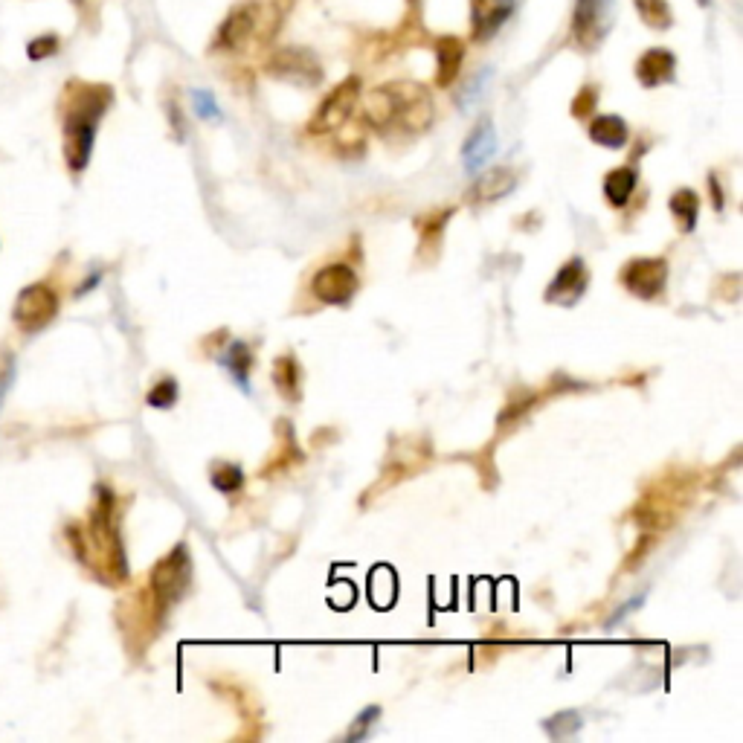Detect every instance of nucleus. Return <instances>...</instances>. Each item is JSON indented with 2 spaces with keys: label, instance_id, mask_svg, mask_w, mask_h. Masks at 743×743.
I'll return each mask as SVG.
<instances>
[{
  "label": "nucleus",
  "instance_id": "72a5a7b5",
  "mask_svg": "<svg viewBox=\"0 0 743 743\" xmlns=\"http://www.w3.org/2000/svg\"><path fill=\"white\" fill-rule=\"evenodd\" d=\"M639 604H642V595H636L633 601H627V607H622V610H619V613H616V616L610 619V625H616V622H622V619H625L627 613H633V610H636Z\"/></svg>",
  "mask_w": 743,
  "mask_h": 743
},
{
  "label": "nucleus",
  "instance_id": "ddd939ff",
  "mask_svg": "<svg viewBox=\"0 0 743 743\" xmlns=\"http://www.w3.org/2000/svg\"><path fill=\"white\" fill-rule=\"evenodd\" d=\"M514 0H471V35L476 41L494 38L511 18Z\"/></svg>",
  "mask_w": 743,
  "mask_h": 743
},
{
  "label": "nucleus",
  "instance_id": "7ed1b4c3",
  "mask_svg": "<svg viewBox=\"0 0 743 743\" xmlns=\"http://www.w3.org/2000/svg\"><path fill=\"white\" fill-rule=\"evenodd\" d=\"M189 578H192V561H189V546L178 543L160 564L151 572V595L157 604V613L166 616L180 598L189 590Z\"/></svg>",
  "mask_w": 743,
  "mask_h": 743
},
{
  "label": "nucleus",
  "instance_id": "f03ea898",
  "mask_svg": "<svg viewBox=\"0 0 743 743\" xmlns=\"http://www.w3.org/2000/svg\"><path fill=\"white\" fill-rule=\"evenodd\" d=\"M67 93H70V105L64 114V160L70 172H85L99 119L105 117L114 93L105 85H70Z\"/></svg>",
  "mask_w": 743,
  "mask_h": 743
},
{
  "label": "nucleus",
  "instance_id": "aec40b11",
  "mask_svg": "<svg viewBox=\"0 0 743 743\" xmlns=\"http://www.w3.org/2000/svg\"><path fill=\"white\" fill-rule=\"evenodd\" d=\"M299 381H302V369H299L297 357H276V363H273V384L279 387V392L288 401H299Z\"/></svg>",
  "mask_w": 743,
  "mask_h": 743
},
{
  "label": "nucleus",
  "instance_id": "6ab92c4d",
  "mask_svg": "<svg viewBox=\"0 0 743 743\" xmlns=\"http://www.w3.org/2000/svg\"><path fill=\"white\" fill-rule=\"evenodd\" d=\"M221 360V366L233 375V381H236L238 387L247 392V381H250V369H253V352H250V346L247 343H230L227 346V352L218 357Z\"/></svg>",
  "mask_w": 743,
  "mask_h": 743
},
{
  "label": "nucleus",
  "instance_id": "4468645a",
  "mask_svg": "<svg viewBox=\"0 0 743 743\" xmlns=\"http://www.w3.org/2000/svg\"><path fill=\"white\" fill-rule=\"evenodd\" d=\"M514 183H517V178H514L511 169H506V166H494V169L482 172V175L474 180V186L465 192V201H468L471 207L494 204V201L506 198L508 192L514 189Z\"/></svg>",
  "mask_w": 743,
  "mask_h": 743
},
{
  "label": "nucleus",
  "instance_id": "dca6fc26",
  "mask_svg": "<svg viewBox=\"0 0 743 743\" xmlns=\"http://www.w3.org/2000/svg\"><path fill=\"white\" fill-rule=\"evenodd\" d=\"M465 64V41L456 35H442L436 41V85L450 88Z\"/></svg>",
  "mask_w": 743,
  "mask_h": 743
},
{
  "label": "nucleus",
  "instance_id": "5701e85b",
  "mask_svg": "<svg viewBox=\"0 0 743 743\" xmlns=\"http://www.w3.org/2000/svg\"><path fill=\"white\" fill-rule=\"evenodd\" d=\"M209 476H212V485L221 494H236V491L244 488V471L238 465H230V462H218Z\"/></svg>",
  "mask_w": 743,
  "mask_h": 743
},
{
  "label": "nucleus",
  "instance_id": "b1692460",
  "mask_svg": "<svg viewBox=\"0 0 743 743\" xmlns=\"http://www.w3.org/2000/svg\"><path fill=\"white\" fill-rule=\"evenodd\" d=\"M543 729L549 732V738L555 741H564V738H572L578 729H581V714L578 712H561L549 720H543Z\"/></svg>",
  "mask_w": 743,
  "mask_h": 743
},
{
  "label": "nucleus",
  "instance_id": "bb28decb",
  "mask_svg": "<svg viewBox=\"0 0 743 743\" xmlns=\"http://www.w3.org/2000/svg\"><path fill=\"white\" fill-rule=\"evenodd\" d=\"M59 35H53V32H47V35H38L35 41L27 44V56L32 61H44L50 59V56H56L59 53Z\"/></svg>",
  "mask_w": 743,
  "mask_h": 743
},
{
  "label": "nucleus",
  "instance_id": "c85d7f7f",
  "mask_svg": "<svg viewBox=\"0 0 743 743\" xmlns=\"http://www.w3.org/2000/svg\"><path fill=\"white\" fill-rule=\"evenodd\" d=\"M15 381V355H9L6 349H0V410L6 404V395Z\"/></svg>",
  "mask_w": 743,
  "mask_h": 743
},
{
  "label": "nucleus",
  "instance_id": "f257e3e1",
  "mask_svg": "<svg viewBox=\"0 0 743 743\" xmlns=\"http://www.w3.org/2000/svg\"><path fill=\"white\" fill-rule=\"evenodd\" d=\"M433 114V96L418 82H387L363 102V119L378 134H424Z\"/></svg>",
  "mask_w": 743,
  "mask_h": 743
},
{
  "label": "nucleus",
  "instance_id": "4be33fe9",
  "mask_svg": "<svg viewBox=\"0 0 743 743\" xmlns=\"http://www.w3.org/2000/svg\"><path fill=\"white\" fill-rule=\"evenodd\" d=\"M668 207H671V215L680 221V230H683V233H691V230L697 227L700 198H697L694 189H680V192H674L671 201H668Z\"/></svg>",
  "mask_w": 743,
  "mask_h": 743
},
{
  "label": "nucleus",
  "instance_id": "393cba45",
  "mask_svg": "<svg viewBox=\"0 0 743 743\" xmlns=\"http://www.w3.org/2000/svg\"><path fill=\"white\" fill-rule=\"evenodd\" d=\"M178 395L180 387L175 378H163L160 384H154L149 389V395H146V401H149V407L154 410H172L175 404H178Z\"/></svg>",
  "mask_w": 743,
  "mask_h": 743
},
{
  "label": "nucleus",
  "instance_id": "39448f33",
  "mask_svg": "<svg viewBox=\"0 0 743 743\" xmlns=\"http://www.w3.org/2000/svg\"><path fill=\"white\" fill-rule=\"evenodd\" d=\"M265 70H268L270 79L294 85V88H317L326 76L317 53L308 47H299V44L273 50L270 59L265 61Z\"/></svg>",
  "mask_w": 743,
  "mask_h": 743
},
{
  "label": "nucleus",
  "instance_id": "f8f14e48",
  "mask_svg": "<svg viewBox=\"0 0 743 743\" xmlns=\"http://www.w3.org/2000/svg\"><path fill=\"white\" fill-rule=\"evenodd\" d=\"M677 76V56L665 47H651L636 61V79L642 88H662Z\"/></svg>",
  "mask_w": 743,
  "mask_h": 743
},
{
  "label": "nucleus",
  "instance_id": "423d86ee",
  "mask_svg": "<svg viewBox=\"0 0 743 743\" xmlns=\"http://www.w3.org/2000/svg\"><path fill=\"white\" fill-rule=\"evenodd\" d=\"M357 102H360V79L349 76L337 88H331V93L317 105L314 117L308 119V131L311 134H331V131L343 128L355 114Z\"/></svg>",
  "mask_w": 743,
  "mask_h": 743
},
{
  "label": "nucleus",
  "instance_id": "2f4dec72",
  "mask_svg": "<svg viewBox=\"0 0 743 743\" xmlns=\"http://www.w3.org/2000/svg\"><path fill=\"white\" fill-rule=\"evenodd\" d=\"M595 99H598V90L595 88H584L578 96H575V102H572V117L584 119L590 117V111L595 108Z\"/></svg>",
  "mask_w": 743,
  "mask_h": 743
},
{
  "label": "nucleus",
  "instance_id": "9b49d317",
  "mask_svg": "<svg viewBox=\"0 0 743 743\" xmlns=\"http://www.w3.org/2000/svg\"><path fill=\"white\" fill-rule=\"evenodd\" d=\"M590 285V270L584 265V259H569L564 268L555 273V279L546 288V302L552 305H575L584 297Z\"/></svg>",
  "mask_w": 743,
  "mask_h": 743
},
{
  "label": "nucleus",
  "instance_id": "a211bd4d",
  "mask_svg": "<svg viewBox=\"0 0 743 743\" xmlns=\"http://www.w3.org/2000/svg\"><path fill=\"white\" fill-rule=\"evenodd\" d=\"M636 169L633 166H619V169H613L607 178H604V195H607V201L613 204V207H625L627 201H630V195H633V189H636Z\"/></svg>",
  "mask_w": 743,
  "mask_h": 743
},
{
  "label": "nucleus",
  "instance_id": "cd10ccee",
  "mask_svg": "<svg viewBox=\"0 0 743 743\" xmlns=\"http://www.w3.org/2000/svg\"><path fill=\"white\" fill-rule=\"evenodd\" d=\"M447 218H450V209H445V212H430V215H424L421 221H416L418 230H421V241H424V244L436 241L439 233L445 230Z\"/></svg>",
  "mask_w": 743,
  "mask_h": 743
},
{
  "label": "nucleus",
  "instance_id": "f3484780",
  "mask_svg": "<svg viewBox=\"0 0 743 743\" xmlns=\"http://www.w3.org/2000/svg\"><path fill=\"white\" fill-rule=\"evenodd\" d=\"M590 140L604 149H625L630 140V128L619 114H601L590 122Z\"/></svg>",
  "mask_w": 743,
  "mask_h": 743
},
{
  "label": "nucleus",
  "instance_id": "412c9836",
  "mask_svg": "<svg viewBox=\"0 0 743 743\" xmlns=\"http://www.w3.org/2000/svg\"><path fill=\"white\" fill-rule=\"evenodd\" d=\"M639 18L645 27H651L656 32H665L674 27V9L668 0H633Z\"/></svg>",
  "mask_w": 743,
  "mask_h": 743
},
{
  "label": "nucleus",
  "instance_id": "2eb2a0df",
  "mask_svg": "<svg viewBox=\"0 0 743 743\" xmlns=\"http://www.w3.org/2000/svg\"><path fill=\"white\" fill-rule=\"evenodd\" d=\"M497 151V131H494V122L485 117L476 122V128L468 134L465 146H462V160H465V169L476 172L482 169Z\"/></svg>",
  "mask_w": 743,
  "mask_h": 743
},
{
  "label": "nucleus",
  "instance_id": "473e14b6",
  "mask_svg": "<svg viewBox=\"0 0 743 743\" xmlns=\"http://www.w3.org/2000/svg\"><path fill=\"white\" fill-rule=\"evenodd\" d=\"M709 186H712L714 209L720 212V209H723V204H726V198H723V189H720V180H717V175H709Z\"/></svg>",
  "mask_w": 743,
  "mask_h": 743
},
{
  "label": "nucleus",
  "instance_id": "9d476101",
  "mask_svg": "<svg viewBox=\"0 0 743 743\" xmlns=\"http://www.w3.org/2000/svg\"><path fill=\"white\" fill-rule=\"evenodd\" d=\"M357 273L343 262H334L326 265L323 270H317V276L311 279V291L314 297L326 305H349L352 297L357 294Z\"/></svg>",
  "mask_w": 743,
  "mask_h": 743
},
{
  "label": "nucleus",
  "instance_id": "7c9ffc66",
  "mask_svg": "<svg viewBox=\"0 0 743 743\" xmlns=\"http://www.w3.org/2000/svg\"><path fill=\"white\" fill-rule=\"evenodd\" d=\"M485 79H491V67H482L474 79H471L468 93H462V99H459V108H462V111H468V108L474 105V99L479 96V90H482V85H485Z\"/></svg>",
  "mask_w": 743,
  "mask_h": 743
},
{
  "label": "nucleus",
  "instance_id": "f704fd0d",
  "mask_svg": "<svg viewBox=\"0 0 743 743\" xmlns=\"http://www.w3.org/2000/svg\"><path fill=\"white\" fill-rule=\"evenodd\" d=\"M697 3H700V6H709V0H697Z\"/></svg>",
  "mask_w": 743,
  "mask_h": 743
},
{
  "label": "nucleus",
  "instance_id": "6e6552de",
  "mask_svg": "<svg viewBox=\"0 0 743 743\" xmlns=\"http://www.w3.org/2000/svg\"><path fill=\"white\" fill-rule=\"evenodd\" d=\"M259 9L262 0H244L230 9V15L221 21V27L215 32V44L212 50L221 53H238L244 50L250 41H256V27H259Z\"/></svg>",
  "mask_w": 743,
  "mask_h": 743
},
{
  "label": "nucleus",
  "instance_id": "20e7f679",
  "mask_svg": "<svg viewBox=\"0 0 743 743\" xmlns=\"http://www.w3.org/2000/svg\"><path fill=\"white\" fill-rule=\"evenodd\" d=\"M616 21V0H575L569 35L581 53H595Z\"/></svg>",
  "mask_w": 743,
  "mask_h": 743
},
{
  "label": "nucleus",
  "instance_id": "c756f323",
  "mask_svg": "<svg viewBox=\"0 0 743 743\" xmlns=\"http://www.w3.org/2000/svg\"><path fill=\"white\" fill-rule=\"evenodd\" d=\"M192 105L201 119H221V108L215 102V96L209 90H192Z\"/></svg>",
  "mask_w": 743,
  "mask_h": 743
},
{
  "label": "nucleus",
  "instance_id": "a878e982",
  "mask_svg": "<svg viewBox=\"0 0 743 743\" xmlns=\"http://www.w3.org/2000/svg\"><path fill=\"white\" fill-rule=\"evenodd\" d=\"M381 717V706H366L363 712L357 714L355 723H352V729L346 732V741H363L366 735H369V729L375 726V720Z\"/></svg>",
  "mask_w": 743,
  "mask_h": 743
},
{
  "label": "nucleus",
  "instance_id": "1a4fd4ad",
  "mask_svg": "<svg viewBox=\"0 0 743 743\" xmlns=\"http://www.w3.org/2000/svg\"><path fill=\"white\" fill-rule=\"evenodd\" d=\"M622 285L633 297L656 299L668 285V262L651 256V259H633L622 268Z\"/></svg>",
  "mask_w": 743,
  "mask_h": 743
},
{
  "label": "nucleus",
  "instance_id": "0eeeda50",
  "mask_svg": "<svg viewBox=\"0 0 743 743\" xmlns=\"http://www.w3.org/2000/svg\"><path fill=\"white\" fill-rule=\"evenodd\" d=\"M56 314H59V294L47 282L27 285L12 308V320L21 331H41L56 320Z\"/></svg>",
  "mask_w": 743,
  "mask_h": 743
}]
</instances>
